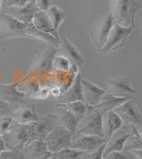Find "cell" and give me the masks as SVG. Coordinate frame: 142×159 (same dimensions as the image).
Listing matches in <instances>:
<instances>
[{
  "instance_id": "6da1fadb",
  "label": "cell",
  "mask_w": 142,
  "mask_h": 159,
  "mask_svg": "<svg viewBox=\"0 0 142 159\" xmlns=\"http://www.w3.org/2000/svg\"><path fill=\"white\" fill-rule=\"evenodd\" d=\"M111 14L115 22L123 28H133L138 10L137 0H112Z\"/></svg>"
},
{
  "instance_id": "7a4b0ae2",
  "label": "cell",
  "mask_w": 142,
  "mask_h": 159,
  "mask_svg": "<svg viewBox=\"0 0 142 159\" xmlns=\"http://www.w3.org/2000/svg\"><path fill=\"white\" fill-rule=\"evenodd\" d=\"M115 23V20L110 12L99 15L92 22L90 29V36L93 46L99 52L103 48Z\"/></svg>"
},
{
  "instance_id": "3957f363",
  "label": "cell",
  "mask_w": 142,
  "mask_h": 159,
  "mask_svg": "<svg viewBox=\"0 0 142 159\" xmlns=\"http://www.w3.org/2000/svg\"><path fill=\"white\" fill-rule=\"evenodd\" d=\"M103 114L104 113L99 108L95 107H89L85 117L79 121L75 133L104 137L102 128Z\"/></svg>"
},
{
  "instance_id": "277c9868",
  "label": "cell",
  "mask_w": 142,
  "mask_h": 159,
  "mask_svg": "<svg viewBox=\"0 0 142 159\" xmlns=\"http://www.w3.org/2000/svg\"><path fill=\"white\" fill-rule=\"evenodd\" d=\"M3 138L6 149L8 150L22 149L26 145L31 142L28 124H20L16 122Z\"/></svg>"
},
{
  "instance_id": "5b68a950",
  "label": "cell",
  "mask_w": 142,
  "mask_h": 159,
  "mask_svg": "<svg viewBox=\"0 0 142 159\" xmlns=\"http://www.w3.org/2000/svg\"><path fill=\"white\" fill-rule=\"evenodd\" d=\"M73 134L69 130L57 124L53 130L44 139L48 151L52 154L70 147Z\"/></svg>"
},
{
  "instance_id": "8992f818",
  "label": "cell",
  "mask_w": 142,
  "mask_h": 159,
  "mask_svg": "<svg viewBox=\"0 0 142 159\" xmlns=\"http://www.w3.org/2000/svg\"><path fill=\"white\" fill-rule=\"evenodd\" d=\"M57 124L58 123L55 114L49 113L39 116L36 122L28 124L30 141L35 139L44 140Z\"/></svg>"
},
{
  "instance_id": "52a82bcc",
  "label": "cell",
  "mask_w": 142,
  "mask_h": 159,
  "mask_svg": "<svg viewBox=\"0 0 142 159\" xmlns=\"http://www.w3.org/2000/svg\"><path fill=\"white\" fill-rule=\"evenodd\" d=\"M27 24L0 13V39L6 40L15 38H26L25 29Z\"/></svg>"
},
{
  "instance_id": "ba28073f",
  "label": "cell",
  "mask_w": 142,
  "mask_h": 159,
  "mask_svg": "<svg viewBox=\"0 0 142 159\" xmlns=\"http://www.w3.org/2000/svg\"><path fill=\"white\" fill-rule=\"evenodd\" d=\"M132 30L133 28H123L115 23L108 34L106 42L100 50V53L108 54L124 47L125 44L127 43L129 37L132 32Z\"/></svg>"
},
{
  "instance_id": "9c48e42d",
  "label": "cell",
  "mask_w": 142,
  "mask_h": 159,
  "mask_svg": "<svg viewBox=\"0 0 142 159\" xmlns=\"http://www.w3.org/2000/svg\"><path fill=\"white\" fill-rule=\"evenodd\" d=\"M106 141L104 137L75 133L71 139L69 148L85 152L86 154H91L98 150L101 146L106 143Z\"/></svg>"
},
{
  "instance_id": "30bf717a",
  "label": "cell",
  "mask_w": 142,
  "mask_h": 159,
  "mask_svg": "<svg viewBox=\"0 0 142 159\" xmlns=\"http://www.w3.org/2000/svg\"><path fill=\"white\" fill-rule=\"evenodd\" d=\"M116 113L123 123L136 128H142V115L138 107L133 101V98H130L113 110Z\"/></svg>"
},
{
  "instance_id": "8fae6325",
  "label": "cell",
  "mask_w": 142,
  "mask_h": 159,
  "mask_svg": "<svg viewBox=\"0 0 142 159\" xmlns=\"http://www.w3.org/2000/svg\"><path fill=\"white\" fill-rule=\"evenodd\" d=\"M37 11L38 9L36 6L35 0L23 7H12L1 9V13L9 15L23 23H30L32 22V19Z\"/></svg>"
},
{
  "instance_id": "7c38bea8",
  "label": "cell",
  "mask_w": 142,
  "mask_h": 159,
  "mask_svg": "<svg viewBox=\"0 0 142 159\" xmlns=\"http://www.w3.org/2000/svg\"><path fill=\"white\" fill-rule=\"evenodd\" d=\"M11 117L20 124H29L36 122L39 116L36 113L35 104H18L13 106Z\"/></svg>"
},
{
  "instance_id": "4fadbf2b",
  "label": "cell",
  "mask_w": 142,
  "mask_h": 159,
  "mask_svg": "<svg viewBox=\"0 0 142 159\" xmlns=\"http://www.w3.org/2000/svg\"><path fill=\"white\" fill-rule=\"evenodd\" d=\"M57 49V54L68 58L72 65H77L79 68H82V66L85 65V58L80 51L63 35L60 36V43Z\"/></svg>"
},
{
  "instance_id": "5bb4252c",
  "label": "cell",
  "mask_w": 142,
  "mask_h": 159,
  "mask_svg": "<svg viewBox=\"0 0 142 159\" xmlns=\"http://www.w3.org/2000/svg\"><path fill=\"white\" fill-rule=\"evenodd\" d=\"M106 91L111 94L122 97V98H131L130 95L135 94V89L130 77H117L115 79H109L106 80Z\"/></svg>"
},
{
  "instance_id": "9a60e30c",
  "label": "cell",
  "mask_w": 142,
  "mask_h": 159,
  "mask_svg": "<svg viewBox=\"0 0 142 159\" xmlns=\"http://www.w3.org/2000/svg\"><path fill=\"white\" fill-rule=\"evenodd\" d=\"M132 134H133L132 128L130 131L125 130V124L123 123L120 129L116 130L106 141L103 156L113 151H123L126 141L130 139V137L132 136Z\"/></svg>"
},
{
  "instance_id": "2e32d148",
  "label": "cell",
  "mask_w": 142,
  "mask_h": 159,
  "mask_svg": "<svg viewBox=\"0 0 142 159\" xmlns=\"http://www.w3.org/2000/svg\"><path fill=\"white\" fill-rule=\"evenodd\" d=\"M84 102L89 107H96L99 104L102 97L106 93V89L99 87L87 80H81Z\"/></svg>"
},
{
  "instance_id": "e0dca14e",
  "label": "cell",
  "mask_w": 142,
  "mask_h": 159,
  "mask_svg": "<svg viewBox=\"0 0 142 159\" xmlns=\"http://www.w3.org/2000/svg\"><path fill=\"white\" fill-rule=\"evenodd\" d=\"M18 86L19 83L0 84V99L11 104L12 106L26 103L25 99L28 95L20 90Z\"/></svg>"
},
{
  "instance_id": "ac0fdd59",
  "label": "cell",
  "mask_w": 142,
  "mask_h": 159,
  "mask_svg": "<svg viewBox=\"0 0 142 159\" xmlns=\"http://www.w3.org/2000/svg\"><path fill=\"white\" fill-rule=\"evenodd\" d=\"M81 80H82V76L79 72L76 76L70 87L66 91H64L59 98H57V104H67V103L75 101L84 102Z\"/></svg>"
},
{
  "instance_id": "d6986e66",
  "label": "cell",
  "mask_w": 142,
  "mask_h": 159,
  "mask_svg": "<svg viewBox=\"0 0 142 159\" xmlns=\"http://www.w3.org/2000/svg\"><path fill=\"white\" fill-rule=\"evenodd\" d=\"M22 152L25 159H44L52 157V153L48 151L44 141L40 139L29 142L22 148Z\"/></svg>"
},
{
  "instance_id": "ffe728a7",
  "label": "cell",
  "mask_w": 142,
  "mask_h": 159,
  "mask_svg": "<svg viewBox=\"0 0 142 159\" xmlns=\"http://www.w3.org/2000/svg\"><path fill=\"white\" fill-rule=\"evenodd\" d=\"M123 122L122 121L119 116L115 113L113 110L106 111L103 114L102 120V128H103V136L107 140L114 133L120 129L123 126Z\"/></svg>"
},
{
  "instance_id": "44dd1931",
  "label": "cell",
  "mask_w": 142,
  "mask_h": 159,
  "mask_svg": "<svg viewBox=\"0 0 142 159\" xmlns=\"http://www.w3.org/2000/svg\"><path fill=\"white\" fill-rule=\"evenodd\" d=\"M56 107L57 110L55 115H56L58 124L69 130L74 135L77 128L78 123H79L78 119L71 112L63 107L62 106L56 104Z\"/></svg>"
},
{
  "instance_id": "7402d4cb",
  "label": "cell",
  "mask_w": 142,
  "mask_h": 159,
  "mask_svg": "<svg viewBox=\"0 0 142 159\" xmlns=\"http://www.w3.org/2000/svg\"><path fill=\"white\" fill-rule=\"evenodd\" d=\"M31 22L33 23V25L36 28H37L45 33H48L52 37H54L58 40H60L59 31H57L56 30L54 29V26L46 12L38 10L34 15Z\"/></svg>"
},
{
  "instance_id": "603a6c76",
  "label": "cell",
  "mask_w": 142,
  "mask_h": 159,
  "mask_svg": "<svg viewBox=\"0 0 142 159\" xmlns=\"http://www.w3.org/2000/svg\"><path fill=\"white\" fill-rule=\"evenodd\" d=\"M56 47L49 46L40 54L34 64V69L41 72H49L52 69V60L57 54Z\"/></svg>"
},
{
  "instance_id": "cb8c5ba5",
  "label": "cell",
  "mask_w": 142,
  "mask_h": 159,
  "mask_svg": "<svg viewBox=\"0 0 142 159\" xmlns=\"http://www.w3.org/2000/svg\"><path fill=\"white\" fill-rule=\"evenodd\" d=\"M25 35H26V38L37 39H40V40L44 41V43L48 44L49 46L56 47V48L60 43V40H58L54 37H52L48 33H45L42 30H38L37 28H36L32 22L27 24L26 29H25Z\"/></svg>"
},
{
  "instance_id": "d4e9b609",
  "label": "cell",
  "mask_w": 142,
  "mask_h": 159,
  "mask_svg": "<svg viewBox=\"0 0 142 159\" xmlns=\"http://www.w3.org/2000/svg\"><path fill=\"white\" fill-rule=\"evenodd\" d=\"M130 98H132L117 97V96H115V95L106 91V93L102 97V98H101L99 105L96 106L95 107L99 108L103 113H105L106 111L114 110L115 107H117L118 106H120L121 104H123V102H125L128 99H130Z\"/></svg>"
},
{
  "instance_id": "484cf974",
  "label": "cell",
  "mask_w": 142,
  "mask_h": 159,
  "mask_svg": "<svg viewBox=\"0 0 142 159\" xmlns=\"http://www.w3.org/2000/svg\"><path fill=\"white\" fill-rule=\"evenodd\" d=\"M59 105L62 106L63 107L71 112L77 118L78 121L82 120L85 117L89 108V106H87L85 102L83 101H75L67 103V104H59Z\"/></svg>"
},
{
  "instance_id": "4316f807",
  "label": "cell",
  "mask_w": 142,
  "mask_h": 159,
  "mask_svg": "<svg viewBox=\"0 0 142 159\" xmlns=\"http://www.w3.org/2000/svg\"><path fill=\"white\" fill-rule=\"evenodd\" d=\"M46 13L54 26V29L59 31L60 26L66 18V12L57 6H51Z\"/></svg>"
},
{
  "instance_id": "83f0119b",
  "label": "cell",
  "mask_w": 142,
  "mask_h": 159,
  "mask_svg": "<svg viewBox=\"0 0 142 159\" xmlns=\"http://www.w3.org/2000/svg\"><path fill=\"white\" fill-rule=\"evenodd\" d=\"M86 153L72 148H66L61 151L52 154V157L58 159H84Z\"/></svg>"
},
{
  "instance_id": "f1b7e54d",
  "label": "cell",
  "mask_w": 142,
  "mask_h": 159,
  "mask_svg": "<svg viewBox=\"0 0 142 159\" xmlns=\"http://www.w3.org/2000/svg\"><path fill=\"white\" fill-rule=\"evenodd\" d=\"M72 64L70 61L67 57H65L61 55H58L54 57L53 60H52V70H54L55 72H69L70 69Z\"/></svg>"
},
{
  "instance_id": "f546056e",
  "label": "cell",
  "mask_w": 142,
  "mask_h": 159,
  "mask_svg": "<svg viewBox=\"0 0 142 159\" xmlns=\"http://www.w3.org/2000/svg\"><path fill=\"white\" fill-rule=\"evenodd\" d=\"M0 159H25L22 149L8 150L5 149L0 152Z\"/></svg>"
},
{
  "instance_id": "4dcf8cb0",
  "label": "cell",
  "mask_w": 142,
  "mask_h": 159,
  "mask_svg": "<svg viewBox=\"0 0 142 159\" xmlns=\"http://www.w3.org/2000/svg\"><path fill=\"white\" fill-rule=\"evenodd\" d=\"M14 123L15 121L11 116L0 118V135L4 136L7 131L12 128Z\"/></svg>"
},
{
  "instance_id": "1f68e13d",
  "label": "cell",
  "mask_w": 142,
  "mask_h": 159,
  "mask_svg": "<svg viewBox=\"0 0 142 159\" xmlns=\"http://www.w3.org/2000/svg\"><path fill=\"white\" fill-rule=\"evenodd\" d=\"M33 0H2V8L12 7H23Z\"/></svg>"
},
{
  "instance_id": "d6a6232c",
  "label": "cell",
  "mask_w": 142,
  "mask_h": 159,
  "mask_svg": "<svg viewBox=\"0 0 142 159\" xmlns=\"http://www.w3.org/2000/svg\"><path fill=\"white\" fill-rule=\"evenodd\" d=\"M50 95V86H40L31 97L36 99H45Z\"/></svg>"
},
{
  "instance_id": "836d02e7",
  "label": "cell",
  "mask_w": 142,
  "mask_h": 159,
  "mask_svg": "<svg viewBox=\"0 0 142 159\" xmlns=\"http://www.w3.org/2000/svg\"><path fill=\"white\" fill-rule=\"evenodd\" d=\"M13 112V106L0 99V118L11 116Z\"/></svg>"
},
{
  "instance_id": "e575fe53",
  "label": "cell",
  "mask_w": 142,
  "mask_h": 159,
  "mask_svg": "<svg viewBox=\"0 0 142 159\" xmlns=\"http://www.w3.org/2000/svg\"><path fill=\"white\" fill-rule=\"evenodd\" d=\"M103 159H129V157L123 151H113L104 155Z\"/></svg>"
},
{
  "instance_id": "d590c367",
  "label": "cell",
  "mask_w": 142,
  "mask_h": 159,
  "mask_svg": "<svg viewBox=\"0 0 142 159\" xmlns=\"http://www.w3.org/2000/svg\"><path fill=\"white\" fill-rule=\"evenodd\" d=\"M105 144L101 146L98 150L91 154H86L84 159H103V152H104Z\"/></svg>"
},
{
  "instance_id": "8d00e7d4",
  "label": "cell",
  "mask_w": 142,
  "mask_h": 159,
  "mask_svg": "<svg viewBox=\"0 0 142 159\" xmlns=\"http://www.w3.org/2000/svg\"><path fill=\"white\" fill-rule=\"evenodd\" d=\"M36 6L38 10L46 12L51 7V0H35Z\"/></svg>"
},
{
  "instance_id": "74e56055",
  "label": "cell",
  "mask_w": 142,
  "mask_h": 159,
  "mask_svg": "<svg viewBox=\"0 0 142 159\" xmlns=\"http://www.w3.org/2000/svg\"><path fill=\"white\" fill-rule=\"evenodd\" d=\"M61 94H62V91L59 85H53L52 87L50 88V95H52V97L59 98Z\"/></svg>"
},
{
  "instance_id": "f35d334b",
  "label": "cell",
  "mask_w": 142,
  "mask_h": 159,
  "mask_svg": "<svg viewBox=\"0 0 142 159\" xmlns=\"http://www.w3.org/2000/svg\"><path fill=\"white\" fill-rule=\"evenodd\" d=\"M132 154H133L137 159H142V148H137V149H132L130 150Z\"/></svg>"
},
{
  "instance_id": "ab89813d",
  "label": "cell",
  "mask_w": 142,
  "mask_h": 159,
  "mask_svg": "<svg viewBox=\"0 0 142 159\" xmlns=\"http://www.w3.org/2000/svg\"><path fill=\"white\" fill-rule=\"evenodd\" d=\"M5 149H6V145H5V141H4V138L0 135V152L5 150Z\"/></svg>"
},
{
  "instance_id": "60d3db41",
  "label": "cell",
  "mask_w": 142,
  "mask_h": 159,
  "mask_svg": "<svg viewBox=\"0 0 142 159\" xmlns=\"http://www.w3.org/2000/svg\"><path fill=\"white\" fill-rule=\"evenodd\" d=\"M139 134H140V139H142V130L141 131H139Z\"/></svg>"
},
{
  "instance_id": "b9f144b4",
  "label": "cell",
  "mask_w": 142,
  "mask_h": 159,
  "mask_svg": "<svg viewBox=\"0 0 142 159\" xmlns=\"http://www.w3.org/2000/svg\"><path fill=\"white\" fill-rule=\"evenodd\" d=\"M1 8H2V0H0V13H1Z\"/></svg>"
},
{
  "instance_id": "7bdbcfd3",
  "label": "cell",
  "mask_w": 142,
  "mask_h": 159,
  "mask_svg": "<svg viewBox=\"0 0 142 159\" xmlns=\"http://www.w3.org/2000/svg\"><path fill=\"white\" fill-rule=\"evenodd\" d=\"M50 159H58V158H55V157H50Z\"/></svg>"
},
{
  "instance_id": "ee69618b",
  "label": "cell",
  "mask_w": 142,
  "mask_h": 159,
  "mask_svg": "<svg viewBox=\"0 0 142 159\" xmlns=\"http://www.w3.org/2000/svg\"><path fill=\"white\" fill-rule=\"evenodd\" d=\"M50 157H45V158L44 159H50Z\"/></svg>"
}]
</instances>
